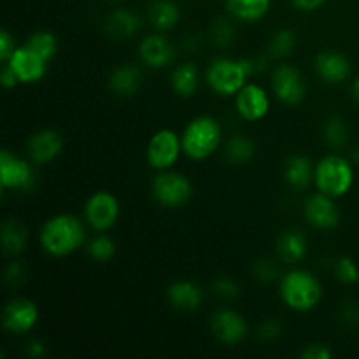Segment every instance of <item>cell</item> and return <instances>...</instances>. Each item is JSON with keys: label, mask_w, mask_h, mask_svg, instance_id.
<instances>
[{"label": "cell", "mask_w": 359, "mask_h": 359, "mask_svg": "<svg viewBox=\"0 0 359 359\" xmlns=\"http://www.w3.org/2000/svg\"><path fill=\"white\" fill-rule=\"evenodd\" d=\"M237 105L238 114L248 121H258L265 118L270 109V100L266 91L258 84H245L237 93Z\"/></svg>", "instance_id": "obj_15"}, {"label": "cell", "mask_w": 359, "mask_h": 359, "mask_svg": "<svg viewBox=\"0 0 359 359\" xmlns=\"http://www.w3.org/2000/svg\"><path fill=\"white\" fill-rule=\"evenodd\" d=\"M142 84V70L135 65H121L109 77V88L118 97H132Z\"/></svg>", "instance_id": "obj_21"}, {"label": "cell", "mask_w": 359, "mask_h": 359, "mask_svg": "<svg viewBox=\"0 0 359 359\" xmlns=\"http://www.w3.org/2000/svg\"><path fill=\"white\" fill-rule=\"evenodd\" d=\"M35 172L32 165L23 158L2 149L0 153V182L6 189L32 191L35 186Z\"/></svg>", "instance_id": "obj_7"}, {"label": "cell", "mask_w": 359, "mask_h": 359, "mask_svg": "<svg viewBox=\"0 0 359 359\" xmlns=\"http://www.w3.org/2000/svg\"><path fill=\"white\" fill-rule=\"evenodd\" d=\"M252 270H255L256 279H259L262 283H272L279 276V269H277L276 262H272V259H259V262L255 263Z\"/></svg>", "instance_id": "obj_35"}, {"label": "cell", "mask_w": 359, "mask_h": 359, "mask_svg": "<svg viewBox=\"0 0 359 359\" xmlns=\"http://www.w3.org/2000/svg\"><path fill=\"white\" fill-rule=\"evenodd\" d=\"M283 333V326L276 321V319H266L262 326H259V339L262 340H276L277 337Z\"/></svg>", "instance_id": "obj_39"}, {"label": "cell", "mask_w": 359, "mask_h": 359, "mask_svg": "<svg viewBox=\"0 0 359 359\" xmlns=\"http://www.w3.org/2000/svg\"><path fill=\"white\" fill-rule=\"evenodd\" d=\"M325 2L326 0H293V4L298 7V9L307 11V13L319 9Z\"/></svg>", "instance_id": "obj_43"}, {"label": "cell", "mask_w": 359, "mask_h": 359, "mask_svg": "<svg viewBox=\"0 0 359 359\" xmlns=\"http://www.w3.org/2000/svg\"><path fill=\"white\" fill-rule=\"evenodd\" d=\"M27 272H25V265L21 262H13L6 270V283L11 287H18L25 283L27 279Z\"/></svg>", "instance_id": "obj_37"}, {"label": "cell", "mask_w": 359, "mask_h": 359, "mask_svg": "<svg viewBox=\"0 0 359 359\" xmlns=\"http://www.w3.org/2000/svg\"><path fill=\"white\" fill-rule=\"evenodd\" d=\"M84 226L76 216L60 214L46 221L41 230V244L51 256H69L83 245Z\"/></svg>", "instance_id": "obj_1"}, {"label": "cell", "mask_w": 359, "mask_h": 359, "mask_svg": "<svg viewBox=\"0 0 359 359\" xmlns=\"http://www.w3.org/2000/svg\"><path fill=\"white\" fill-rule=\"evenodd\" d=\"M88 255L95 262H109L116 255V244L107 235H98L88 245Z\"/></svg>", "instance_id": "obj_32"}, {"label": "cell", "mask_w": 359, "mask_h": 359, "mask_svg": "<svg viewBox=\"0 0 359 359\" xmlns=\"http://www.w3.org/2000/svg\"><path fill=\"white\" fill-rule=\"evenodd\" d=\"M294 46H297V34L290 28H280L270 41V55L276 58H286L293 53Z\"/></svg>", "instance_id": "obj_30"}, {"label": "cell", "mask_w": 359, "mask_h": 359, "mask_svg": "<svg viewBox=\"0 0 359 359\" xmlns=\"http://www.w3.org/2000/svg\"><path fill=\"white\" fill-rule=\"evenodd\" d=\"M191 182L177 172H161L153 181V195L163 207L175 209L191 198Z\"/></svg>", "instance_id": "obj_6"}, {"label": "cell", "mask_w": 359, "mask_h": 359, "mask_svg": "<svg viewBox=\"0 0 359 359\" xmlns=\"http://www.w3.org/2000/svg\"><path fill=\"white\" fill-rule=\"evenodd\" d=\"M256 147L255 142L251 139H248L245 135H235L231 137L226 142V147H224V154H226V160L230 163L242 165L248 163L255 158Z\"/></svg>", "instance_id": "obj_28"}, {"label": "cell", "mask_w": 359, "mask_h": 359, "mask_svg": "<svg viewBox=\"0 0 359 359\" xmlns=\"http://www.w3.org/2000/svg\"><path fill=\"white\" fill-rule=\"evenodd\" d=\"M112 2H116V0H112Z\"/></svg>", "instance_id": "obj_46"}, {"label": "cell", "mask_w": 359, "mask_h": 359, "mask_svg": "<svg viewBox=\"0 0 359 359\" xmlns=\"http://www.w3.org/2000/svg\"><path fill=\"white\" fill-rule=\"evenodd\" d=\"M140 25H142V20L137 13L130 9H116L105 20V32L109 37L116 41H125L140 30Z\"/></svg>", "instance_id": "obj_19"}, {"label": "cell", "mask_w": 359, "mask_h": 359, "mask_svg": "<svg viewBox=\"0 0 359 359\" xmlns=\"http://www.w3.org/2000/svg\"><path fill=\"white\" fill-rule=\"evenodd\" d=\"M0 83L4 84V88H14L18 83H20V79H18L16 72H14L13 69H11L9 65H4L2 69V76H0Z\"/></svg>", "instance_id": "obj_42"}, {"label": "cell", "mask_w": 359, "mask_h": 359, "mask_svg": "<svg viewBox=\"0 0 359 359\" xmlns=\"http://www.w3.org/2000/svg\"><path fill=\"white\" fill-rule=\"evenodd\" d=\"M212 39L221 48H228L235 41V27L231 25V21L224 20V18L217 20L212 25Z\"/></svg>", "instance_id": "obj_33"}, {"label": "cell", "mask_w": 359, "mask_h": 359, "mask_svg": "<svg viewBox=\"0 0 359 359\" xmlns=\"http://www.w3.org/2000/svg\"><path fill=\"white\" fill-rule=\"evenodd\" d=\"M316 74L328 84H340L349 77L351 63L344 55L335 51H325L316 58Z\"/></svg>", "instance_id": "obj_17"}, {"label": "cell", "mask_w": 359, "mask_h": 359, "mask_svg": "<svg viewBox=\"0 0 359 359\" xmlns=\"http://www.w3.org/2000/svg\"><path fill=\"white\" fill-rule=\"evenodd\" d=\"M316 186L321 193L339 198L351 189L354 181V170L346 158L339 154H330L323 158L314 170Z\"/></svg>", "instance_id": "obj_5"}, {"label": "cell", "mask_w": 359, "mask_h": 359, "mask_svg": "<svg viewBox=\"0 0 359 359\" xmlns=\"http://www.w3.org/2000/svg\"><path fill=\"white\" fill-rule=\"evenodd\" d=\"M255 70L256 65L252 60L216 58L207 69V81L216 93L237 95Z\"/></svg>", "instance_id": "obj_3"}, {"label": "cell", "mask_w": 359, "mask_h": 359, "mask_svg": "<svg viewBox=\"0 0 359 359\" xmlns=\"http://www.w3.org/2000/svg\"><path fill=\"white\" fill-rule=\"evenodd\" d=\"M6 63L16 72L20 83H37V81H41L46 74V65H48V62L41 58L37 53L32 51L28 46L16 48V51L13 53V56Z\"/></svg>", "instance_id": "obj_13"}, {"label": "cell", "mask_w": 359, "mask_h": 359, "mask_svg": "<svg viewBox=\"0 0 359 359\" xmlns=\"http://www.w3.org/2000/svg\"><path fill=\"white\" fill-rule=\"evenodd\" d=\"M181 18L179 6L172 0H156L149 7V21L158 30H170Z\"/></svg>", "instance_id": "obj_25"}, {"label": "cell", "mask_w": 359, "mask_h": 359, "mask_svg": "<svg viewBox=\"0 0 359 359\" xmlns=\"http://www.w3.org/2000/svg\"><path fill=\"white\" fill-rule=\"evenodd\" d=\"M140 58L153 69H163L174 58V48L163 35H147L140 42Z\"/></svg>", "instance_id": "obj_18"}, {"label": "cell", "mask_w": 359, "mask_h": 359, "mask_svg": "<svg viewBox=\"0 0 359 359\" xmlns=\"http://www.w3.org/2000/svg\"><path fill=\"white\" fill-rule=\"evenodd\" d=\"M272 86L276 97L287 105L300 104L305 97L304 77L291 65L277 67L272 77Z\"/></svg>", "instance_id": "obj_10"}, {"label": "cell", "mask_w": 359, "mask_h": 359, "mask_svg": "<svg viewBox=\"0 0 359 359\" xmlns=\"http://www.w3.org/2000/svg\"><path fill=\"white\" fill-rule=\"evenodd\" d=\"M46 353V347L42 340H32L27 347V354L30 358H41Z\"/></svg>", "instance_id": "obj_44"}, {"label": "cell", "mask_w": 359, "mask_h": 359, "mask_svg": "<svg viewBox=\"0 0 359 359\" xmlns=\"http://www.w3.org/2000/svg\"><path fill=\"white\" fill-rule=\"evenodd\" d=\"M277 249L284 262L298 263L307 255V237L300 230H287L277 241Z\"/></svg>", "instance_id": "obj_23"}, {"label": "cell", "mask_w": 359, "mask_h": 359, "mask_svg": "<svg viewBox=\"0 0 359 359\" xmlns=\"http://www.w3.org/2000/svg\"><path fill=\"white\" fill-rule=\"evenodd\" d=\"M272 0H226V7L237 20L258 21L270 11Z\"/></svg>", "instance_id": "obj_24"}, {"label": "cell", "mask_w": 359, "mask_h": 359, "mask_svg": "<svg viewBox=\"0 0 359 359\" xmlns=\"http://www.w3.org/2000/svg\"><path fill=\"white\" fill-rule=\"evenodd\" d=\"M28 242L27 228L18 219H7L2 224V245L7 255H20L25 251Z\"/></svg>", "instance_id": "obj_26"}, {"label": "cell", "mask_w": 359, "mask_h": 359, "mask_svg": "<svg viewBox=\"0 0 359 359\" xmlns=\"http://www.w3.org/2000/svg\"><path fill=\"white\" fill-rule=\"evenodd\" d=\"M302 358L304 359H330L332 358V351H330L326 346H323V344H312V346H309L307 349L304 351Z\"/></svg>", "instance_id": "obj_40"}, {"label": "cell", "mask_w": 359, "mask_h": 359, "mask_svg": "<svg viewBox=\"0 0 359 359\" xmlns=\"http://www.w3.org/2000/svg\"><path fill=\"white\" fill-rule=\"evenodd\" d=\"M182 151V140L172 130L154 133L147 146V161L156 170H168L177 161Z\"/></svg>", "instance_id": "obj_9"}, {"label": "cell", "mask_w": 359, "mask_h": 359, "mask_svg": "<svg viewBox=\"0 0 359 359\" xmlns=\"http://www.w3.org/2000/svg\"><path fill=\"white\" fill-rule=\"evenodd\" d=\"M27 46L32 49V51L37 53L41 58H44L46 62H49V60H53V56L56 55L58 41H56V35L51 34V32L39 30L28 39Z\"/></svg>", "instance_id": "obj_29"}, {"label": "cell", "mask_w": 359, "mask_h": 359, "mask_svg": "<svg viewBox=\"0 0 359 359\" xmlns=\"http://www.w3.org/2000/svg\"><path fill=\"white\" fill-rule=\"evenodd\" d=\"M16 51V42L14 37L7 30L0 32V60L7 62V60L13 56V53Z\"/></svg>", "instance_id": "obj_38"}, {"label": "cell", "mask_w": 359, "mask_h": 359, "mask_svg": "<svg viewBox=\"0 0 359 359\" xmlns=\"http://www.w3.org/2000/svg\"><path fill=\"white\" fill-rule=\"evenodd\" d=\"M304 214L312 226L321 228V230H332L340 221L339 207L335 205L332 196L325 195L321 191L318 195H312L305 202Z\"/></svg>", "instance_id": "obj_12"}, {"label": "cell", "mask_w": 359, "mask_h": 359, "mask_svg": "<svg viewBox=\"0 0 359 359\" xmlns=\"http://www.w3.org/2000/svg\"><path fill=\"white\" fill-rule=\"evenodd\" d=\"M39 321V309L27 298H16L4 309V328L16 335H23L34 328Z\"/></svg>", "instance_id": "obj_11"}, {"label": "cell", "mask_w": 359, "mask_h": 359, "mask_svg": "<svg viewBox=\"0 0 359 359\" xmlns=\"http://www.w3.org/2000/svg\"><path fill=\"white\" fill-rule=\"evenodd\" d=\"M280 297L293 311L307 312L321 302L323 287L312 273L305 270H293L280 280Z\"/></svg>", "instance_id": "obj_2"}, {"label": "cell", "mask_w": 359, "mask_h": 359, "mask_svg": "<svg viewBox=\"0 0 359 359\" xmlns=\"http://www.w3.org/2000/svg\"><path fill=\"white\" fill-rule=\"evenodd\" d=\"M119 217V202L107 191H97L84 205V219L93 230L105 231L116 224Z\"/></svg>", "instance_id": "obj_8"}, {"label": "cell", "mask_w": 359, "mask_h": 359, "mask_svg": "<svg viewBox=\"0 0 359 359\" xmlns=\"http://www.w3.org/2000/svg\"><path fill=\"white\" fill-rule=\"evenodd\" d=\"M63 149V139L56 130H39L28 140V156L34 163L46 165Z\"/></svg>", "instance_id": "obj_16"}, {"label": "cell", "mask_w": 359, "mask_h": 359, "mask_svg": "<svg viewBox=\"0 0 359 359\" xmlns=\"http://www.w3.org/2000/svg\"><path fill=\"white\" fill-rule=\"evenodd\" d=\"M212 290L217 297L224 298V300H233V298H237L238 293H241L237 284L231 279H228V277H219V279L214 280Z\"/></svg>", "instance_id": "obj_36"}, {"label": "cell", "mask_w": 359, "mask_h": 359, "mask_svg": "<svg viewBox=\"0 0 359 359\" xmlns=\"http://www.w3.org/2000/svg\"><path fill=\"white\" fill-rule=\"evenodd\" d=\"M212 332L226 346L241 344L248 335V325L238 312L231 309H219L212 316Z\"/></svg>", "instance_id": "obj_14"}, {"label": "cell", "mask_w": 359, "mask_h": 359, "mask_svg": "<svg viewBox=\"0 0 359 359\" xmlns=\"http://www.w3.org/2000/svg\"><path fill=\"white\" fill-rule=\"evenodd\" d=\"M335 273L342 283L346 284H354L359 280V269L356 263L351 258L344 256V258L337 259L335 263Z\"/></svg>", "instance_id": "obj_34"}, {"label": "cell", "mask_w": 359, "mask_h": 359, "mask_svg": "<svg viewBox=\"0 0 359 359\" xmlns=\"http://www.w3.org/2000/svg\"><path fill=\"white\" fill-rule=\"evenodd\" d=\"M325 139L328 146L342 147L347 142V126L340 116H330L328 121L325 123Z\"/></svg>", "instance_id": "obj_31"}, {"label": "cell", "mask_w": 359, "mask_h": 359, "mask_svg": "<svg viewBox=\"0 0 359 359\" xmlns=\"http://www.w3.org/2000/svg\"><path fill=\"white\" fill-rule=\"evenodd\" d=\"M182 151L193 160H205L221 144V126L210 116H198L182 133Z\"/></svg>", "instance_id": "obj_4"}, {"label": "cell", "mask_w": 359, "mask_h": 359, "mask_svg": "<svg viewBox=\"0 0 359 359\" xmlns=\"http://www.w3.org/2000/svg\"><path fill=\"white\" fill-rule=\"evenodd\" d=\"M172 88L179 97H191L198 90V69L195 63H182L172 72Z\"/></svg>", "instance_id": "obj_27"}, {"label": "cell", "mask_w": 359, "mask_h": 359, "mask_svg": "<svg viewBox=\"0 0 359 359\" xmlns=\"http://www.w3.org/2000/svg\"><path fill=\"white\" fill-rule=\"evenodd\" d=\"M353 97L359 102V77L353 83Z\"/></svg>", "instance_id": "obj_45"}, {"label": "cell", "mask_w": 359, "mask_h": 359, "mask_svg": "<svg viewBox=\"0 0 359 359\" xmlns=\"http://www.w3.org/2000/svg\"><path fill=\"white\" fill-rule=\"evenodd\" d=\"M284 177L293 189H298V191L305 189L314 177L311 160L307 156H302V154L290 156L284 165Z\"/></svg>", "instance_id": "obj_22"}, {"label": "cell", "mask_w": 359, "mask_h": 359, "mask_svg": "<svg viewBox=\"0 0 359 359\" xmlns=\"http://www.w3.org/2000/svg\"><path fill=\"white\" fill-rule=\"evenodd\" d=\"M168 302L174 309L184 312L196 311L203 302V293L195 283L189 280H177L167 291Z\"/></svg>", "instance_id": "obj_20"}, {"label": "cell", "mask_w": 359, "mask_h": 359, "mask_svg": "<svg viewBox=\"0 0 359 359\" xmlns=\"http://www.w3.org/2000/svg\"><path fill=\"white\" fill-rule=\"evenodd\" d=\"M342 318H344V321L349 323L351 326L359 325V307L358 305L353 304V302L346 304V307L342 309Z\"/></svg>", "instance_id": "obj_41"}]
</instances>
